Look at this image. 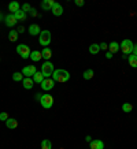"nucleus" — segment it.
<instances>
[{
  "label": "nucleus",
  "instance_id": "13",
  "mask_svg": "<svg viewBox=\"0 0 137 149\" xmlns=\"http://www.w3.org/2000/svg\"><path fill=\"white\" fill-rule=\"evenodd\" d=\"M22 85H24V88H25V89L30 90L32 88H33V85H34V81H33V78L25 77V78H24V81H22Z\"/></svg>",
  "mask_w": 137,
  "mask_h": 149
},
{
  "label": "nucleus",
  "instance_id": "29",
  "mask_svg": "<svg viewBox=\"0 0 137 149\" xmlns=\"http://www.w3.org/2000/svg\"><path fill=\"white\" fill-rule=\"evenodd\" d=\"M21 10H22V11H24V13H28V11H29V13H30V10H32V7H30V4H29V3H25V4H24V6H22V8H21Z\"/></svg>",
  "mask_w": 137,
  "mask_h": 149
},
{
  "label": "nucleus",
  "instance_id": "11",
  "mask_svg": "<svg viewBox=\"0 0 137 149\" xmlns=\"http://www.w3.org/2000/svg\"><path fill=\"white\" fill-rule=\"evenodd\" d=\"M89 144H91V149H104V142L101 140H92Z\"/></svg>",
  "mask_w": 137,
  "mask_h": 149
},
{
  "label": "nucleus",
  "instance_id": "9",
  "mask_svg": "<svg viewBox=\"0 0 137 149\" xmlns=\"http://www.w3.org/2000/svg\"><path fill=\"white\" fill-rule=\"evenodd\" d=\"M17 19H15V17H14V14H8V15H6L4 17V23H6V26H8V27H14V26L17 25Z\"/></svg>",
  "mask_w": 137,
  "mask_h": 149
},
{
  "label": "nucleus",
  "instance_id": "24",
  "mask_svg": "<svg viewBox=\"0 0 137 149\" xmlns=\"http://www.w3.org/2000/svg\"><path fill=\"white\" fill-rule=\"evenodd\" d=\"M128 60H129V64H130L132 67L137 68V56L136 55H129V57H128Z\"/></svg>",
  "mask_w": 137,
  "mask_h": 149
},
{
  "label": "nucleus",
  "instance_id": "35",
  "mask_svg": "<svg viewBox=\"0 0 137 149\" xmlns=\"http://www.w3.org/2000/svg\"><path fill=\"white\" fill-rule=\"evenodd\" d=\"M133 55L137 56V44H134V47H133Z\"/></svg>",
  "mask_w": 137,
  "mask_h": 149
},
{
  "label": "nucleus",
  "instance_id": "27",
  "mask_svg": "<svg viewBox=\"0 0 137 149\" xmlns=\"http://www.w3.org/2000/svg\"><path fill=\"white\" fill-rule=\"evenodd\" d=\"M13 80H14V81H17V82L24 81V74H22V73H14V74H13Z\"/></svg>",
  "mask_w": 137,
  "mask_h": 149
},
{
  "label": "nucleus",
  "instance_id": "19",
  "mask_svg": "<svg viewBox=\"0 0 137 149\" xmlns=\"http://www.w3.org/2000/svg\"><path fill=\"white\" fill-rule=\"evenodd\" d=\"M8 10L11 11V14H15L18 10H21V8H19V3L18 1H11V3L8 4Z\"/></svg>",
  "mask_w": 137,
  "mask_h": 149
},
{
  "label": "nucleus",
  "instance_id": "3",
  "mask_svg": "<svg viewBox=\"0 0 137 149\" xmlns=\"http://www.w3.org/2000/svg\"><path fill=\"white\" fill-rule=\"evenodd\" d=\"M38 43L43 45L44 48H47L51 44V31L50 30H41L38 36Z\"/></svg>",
  "mask_w": 137,
  "mask_h": 149
},
{
  "label": "nucleus",
  "instance_id": "10",
  "mask_svg": "<svg viewBox=\"0 0 137 149\" xmlns=\"http://www.w3.org/2000/svg\"><path fill=\"white\" fill-rule=\"evenodd\" d=\"M52 14L55 15V17H60L63 14V7H62V4H59V3H56L55 1V4H54V7H52Z\"/></svg>",
  "mask_w": 137,
  "mask_h": 149
},
{
  "label": "nucleus",
  "instance_id": "28",
  "mask_svg": "<svg viewBox=\"0 0 137 149\" xmlns=\"http://www.w3.org/2000/svg\"><path fill=\"white\" fill-rule=\"evenodd\" d=\"M133 110V106H132L130 103H124V106H122V111L124 112H132Z\"/></svg>",
  "mask_w": 137,
  "mask_h": 149
},
{
  "label": "nucleus",
  "instance_id": "31",
  "mask_svg": "<svg viewBox=\"0 0 137 149\" xmlns=\"http://www.w3.org/2000/svg\"><path fill=\"white\" fill-rule=\"evenodd\" d=\"M100 47V49H103V51H106V49H108V44H106V43H101L99 45Z\"/></svg>",
  "mask_w": 137,
  "mask_h": 149
},
{
  "label": "nucleus",
  "instance_id": "6",
  "mask_svg": "<svg viewBox=\"0 0 137 149\" xmlns=\"http://www.w3.org/2000/svg\"><path fill=\"white\" fill-rule=\"evenodd\" d=\"M40 104L43 106V108L45 110H50L54 106V97L51 94H43L41 99H40Z\"/></svg>",
  "mask_w": 137,
  "mask_h": 149
},
{
  "label": "nucleus",
  "instance_id": "12",
  "mask_svg": "<svg viewBox=\"0 0 137 149\" xmlns=\"http://www.w3.org/2000/svg\"><path fill=\"white\" fill-rule=\"evenodd\" d=\"M40 33H41V30H40V26L38 25L33 23V25L29 26V34L30 36H40Z\"/></svg>",
  "mask_w": 137,
  "mask_h": 149
},
{
  "label": "nucleus",
  "instance_id": "2",
  "mask_svg": "<svg viewBox=\"0 0 137 149\" xmlns=\"http://www.w3.org/2000/svg\"><path fill=\"white\" fill-rule=\"evenodd\" d=\"M133 47H134V44L132 43L130 40H124L122 43L119 44V48H121V51H122V53L125 56L133 53Z\"/></svg>",
  "mask_w": 137,
  "mask_h": 149
},
{
  "label": "nucleus",
  "instance_id": "5",
  "mask_svg": "<svg viewBox=\"0 0 137 149\" xmlns=\"http://www.w3.org/2000/svg\"><path fill=\"white\" fill-rule=\"evenodd\" d=\"M30 48L25 45V44H19L18 47H17V53H18L22 59H28V57H30Z\"/></svg>",
  "mask_w": 137,
  "mask_h": 149
},
{
  "label": "nucleus",
  "instance_id": "37",
  "mask_svg": "<svg viewBox=\"0 0 137 149\" xmlns=\"http://www.w3.org/2000/svg\"><path fill=\"white\" fill-rule=\"evenodd\" d=\"M41 96H43L41 93H36V100H38V101H40V99H41Z\"/></svg>",
  "mask_w": 137,
  "mask_h": 149
},
{
  "label": "nucleus",
  "instance_id": "20",
  "mask_svg": "<svg viewBox=\"0 0 137 149\" xmlns=\"http://www.w3.org/2000/svg\"><path fill=\"white\" fill-rule=\"evenodd\" d=\"M44 78H45V77L43 75L41 71H37L36 74L33 75V81H34V84H41V82L44 81Z\"/></svg>",
  "mask_w": 137,
  "mask_h": 149
},
{
  "label": "nucleus",
  "instance_id": "33",
  "mask_svg": "<svg viewBox=\"0 0 137 149\" xmlns=\"http://www.w3.org/2000/svg\"><path fill=\"white\" fill-rule=\"evenodd\" d=\"M30 14L33 15V17H37L38 15V13H37V10H34L33 7H32V10H30Z\"/></svg>",
  "mask_w": 137,
  "mask_h": 149
},
{
  "label": "nucleus",
  "instance_id": "36",
  "mask_svg": "<svg viewBox=\"0 0 137 149\" xmlns=\"http://www.w3.org/2000/svg\"><path fill=\"white\" fill-rule=\"evenodd\" d=\"M106 57H107V59H111V57H112V53H111V52H107V53H106Z\"/></svg>",
  "mask_w": 137,
  "mask_h": 149
},
{
  "label": "nucleus",
  "instance_id": "34",
  "mask_svg": "<svg viewBox=\"0 0 137 149\" xmlns=\"http://www.w3.org/2000/svg\"><path fill=\"white\" fill-rule=\"evenodd\" d=\"M17 31H18V34L19 33H24V31H25V27H24V26H19L18 29H17Z\"/></svg>",
  "mask_w": 137,
  "mask_h": 149
},
{
  "label": "nucleus",
  "instance_id": "18",
  "mask_svg": "<svg viewBox=\"0 0 137 149\" xmlns=\"http://www.w3.org/2000/svg\"><path fill=\"white\" fill-rule=\"evenodd\" d=\"M108 52H111V53H115V52H118L121 48H119V44L117 41H112V43L108 44Z\"/></svg>",
  "mask_w": 137,
  "mask_h": 149
},
{
  "label": "nucleus",
  "instance_id": "23",
  "mask_svg": "<svg viewBox=\"0 0 137 149\" xmlns=\"http://www.w3.org/2000/svg\"><path fill=\"white\" fill-rule=\"evenodd\" d=\"M14 17H15V19L17 21H25L26 19V14L22 11V10H18L17 13L14 14Z\"/></svg>",
  "mask_w": 137,
  "mask_h": 149
},
{
  "label": "nucleus",
  "instance_id": "32",
  "mask_svg": "<svg viewBox=\"0 0 137 149\" xmlns=\"http://www.w3.org/2000/svg\"><path fill=\"white\" fill-rule=\"evenodd\" d=\"M84 4H85V3H84V0H75V6L82 7V6H84Z\"/></svg>",
  "mask_w": 137,
  "mask_h": 149
},
{
  "label": "nucleus",
  "instance_id": "17",
  "mask_svg": "<svg viewBox=\"0 0 137 149\" xmlns=\"http://www.w3.org/2000/svg\"><path fill=\"white\" fill-rule=\"evenodd\" d=\"M54 4H55L54 0H43V1H41V8H43V10H52Z\"/></svg>",
  "mask_w": 137,
  "mask_h": 149
},
{
  "label": "nucleus",
  "instance_id": "7",
  "mask_svg": "<svg viewBox=\"0 0 137 149\" xmlns=\"http://www.w3.org/2000/svg\"><path fill=\"white\" fill-rule=\"evenodd\" d=\"M37 73V70H36V66H33V64H29V66H25V67L22 68V74L25 75V77H33V75Z\"/></svg>",
  "mask_w": 137,
  "mask_h": 149
},
{
  "label": "nucleus",
  "instance_id": "14",
  "mask_svg": "<svg viewBox=\"0 0 137 149\" xmlns=\"http://www.w3.org/2000/svg\"><path fill=\"white\" fill-rule=\"evenodd\" d=\"M6 126L8 129H11V130H13V129H17V127H18V120L14 118H8L6 120Z\"/></svg>",
  "mask_w": 137,
  "mask_h": 149
},
{
  "label": "nucleus",
  "instance_id": "22",
  "mask_svg": "<svg viewBox=\"0 0 137 149\" xmlns=\"http://www.w3.org/2000/svg\"><path fill=\"white\" fill-rule=\"evenodd\" d=\"M18 31L17 30H11L8 33V40L11 41V43H15V41H18Z\"/></svg>",
  "mask_w": 137,
  "mask_h": 149
},
{
  "label": "nucleus",
  "instance_id": "1",
  "mask_svg": "<svg viewBox=\"0 0 137 149\" xmlns=\"http://www.w3.org/2000/svg\"><path fill=\"white\" fill-rule=\"evenodd\" d=\"M52 80L55 82H60V84L67 82L70 80V73L66 71V70H63V68H58V70L54 71V74H52Z\"/></svg>",
  "mask_w": 137,
  "mask_h": 149
},
{
  "label": "nucleus",
  "instance_id": "16",
  "mask_svg": "<svg viewBox=\"0 0 137 149\" xmlns=\"http://www.w3.org/2000/svg\"><path fill=\"white\" fill-rule=\"evenodd\" d=\"M41 56H43V59L45 60V62H48L51 57H52V51L47 47V48H44V49L41 51Z\"/></svg>",
  "mask_w": 137,
  "mask_h": 149
},
{
  "label": "nucleus",
  "instance_id": "8",
  "mask_svg": "<svg viewBox=\"0 0 137 149\" xmlns=\"http://www.w3.org/2000/svg\"><path fill=\"white\" fill-rule=\"evenodd\" d=\"M55 86V81L52 78H44V81L41 82V89L43 90H51Z\"/></svg>",
  "mask_w": 137,
  "mask_h": 149
},
{
  "label": "nucleus",
  "instance_id": "21",
  "mask_svg": "<svg viewBox=\"0 0 137 149\" xmlns=\"http://www.w3.org/2000/svg\"><path fill=\"white\" fill-rule=\"evenodd\" d=\"M89 52H91L92 55H97L100 52L99 44H91V45H89Z\"/></svg>",
  "mask_w": 137,
  "mask_h": 149
},
{
  "label": "nucleus",
  "instance_id": "38",
  "mask_svg": "<svg viewBox=\"0 0 137 149\" xmlns=\"http://www.w3.org/2000/svg\"><path fill=\"white\" fill-rule=\"evenodd\" d=\"M85 140H87V142H91V141H92V137H91V136H87V137H85Z\"/></svg>",
  "mask_w": 137,
  "mask_h": 149
},
{
  "label": "nucleus",
  "instance_id": "25",
  "mask_svg": "<svg viewBox=\"0 0 137 149\" xmlns=\"http://www.w3.org/2000/svg\"><path fill=\"white\" fill-rule=\"evenodd\" d=\"M93 75H95L93 70H92V68H89V70H85V71H84L82 77H84L85 80H92V78H93Z\"/></svg>",
  "mask_w": 137,
  "mask_h": 149
},
{
  "label": "nucleus",
  "instance_id": "26",
  "mask_svg": "<svg viewBox=\"0 0 137 149\" xmlns=\"http://www.w3.org/2000/svg\"><path fill=\"white\" fill-rule=\"evenodd\" d=\"M41 149H52V144L50 140H43L41 141Z\"/></svg>",
  "mask_w": 137,
  "mask_h": 149
},
{
  "label": "nucleus",
  "instance_id": "15",
  "mask_svg": "<svg viewBox=\"0 0 137 149\" xmlns=\"http://www.w3.org/2000/svg\"><path fill=\"white\" fill-rule=\"evenodd\" d=\"M30 59H32V62H38V60H41V59H43V56H41V51H32L30 52Z\"/></svg>",
  "mask_w": 137,
  "mask_h": 149
},
{
  "label": "nucleus",
  "instance_id": "4",
  "mask_svg": "<svg viewBox=\"0 0 137 149\" xmlns=\"http://www.w3.org/2000/svg\"><path fill=\"white\" fill-rule=\"evenodd\" d=\"M54 71H55V68H54V64H52L51 62H44L43 63V66H41V73H43V75L45 77V78L52 77Z\"/></svg>",
  "mask_w": 137,
  "mask_h": 149
},
{
  "label": "nucleus",
  "instance_id": "39",
  "mask_svg": "<svg viewBox=\"0 0 137 149\" xmlns=\"http://www.w3.org/2000/svg\"><path fill=\"white\" fill-rule=\"evenodd\" d=\"M3 19H4V17H3V14L0 13V21H3Z\"/></svg>",
  "mask_w": 137,
  "mask_h": 149
},
{
  "label": "nucleus",
  "instance_id": "30",
  "mask_svg": "<svg viewBox=\"0 0 137 149\" xmlns=\"http://www.w3.org/2000/svg\"><path fill=\"white\" fill-rule=\"evenodd\" d=\"M8 116H10V115H8L7 112H0V120H1V122H6L7 119H8Z\"/></svg>",
  "mask_w": 137,
  "mask_h": 149
}]
</instances>
